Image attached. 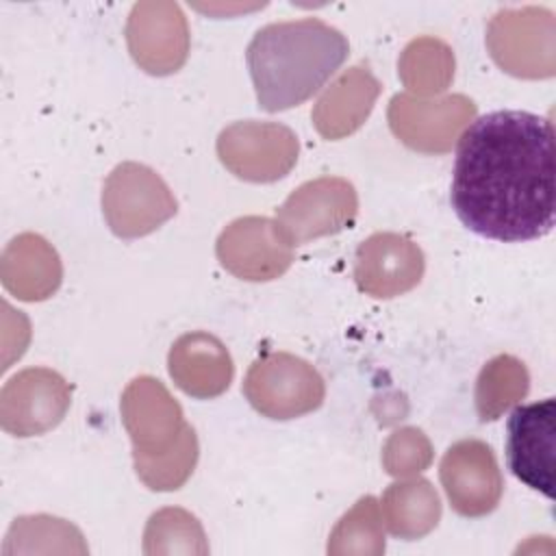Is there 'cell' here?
<instances>
[{"mask_svg":"<svg viewBox=\"0 0 556 556\" xmlns=\"http://www.w3.org/2000/svg\"><path fill=\"white\" fill-rule=\"evenodd\" d=\"M528 371L515 356L502 354L484 365L478 378L476 406L482 421L497 419L508 406L528 393Z\"/></svg>","mask_w":556,"mask_h":556,"instance_id":"cell-15","label":"cell"},{"mask_svg":"<svg viewBox=\"0 0 556 556\" xmlns=\"http://www.w3.org/2000/svg\"><path fill=\"white\" fill-rule=\"evenodd\" d=\"M243 389L252 406L271 419H291L308 413L324 397L319 374L291 354H269L256 361Z\"/></svg>","mask_w":556,"mask_h":556,"instance_id":"cell-4","label":"cell"},{"mask_svg":"<svg viewBox=\"0 0 556 556\" xmlns=\"http://www.w3.org/2000/svg\"><path fill=\"white\" fill-rule=\"evenodd\" d=\"M348 52L345 35L317 17L263 26L245 50L258 106L278 113L306 102L343 65Z\"/></svg>","mask_w":556,"mask_h":556,"instance_id":"cell-2","label":"cell"},{"mask_svg":"<svg viewBox=\"0 0 556 556\" xmlns=\"http://www.w3.org/2000/svg\"><path fill=\"white\" fill-rule=\"evenodd\" d=\"M378 89V80L367 70L352 67L319 100L315 109L317 130L328 139L356 130L371 111Z\"/></svg>","mask_w":556,"mask_h":556,"instance_id":"cell-13","label":"cell"},{"mask_svg":"<svg viewBox=\"0 0 556 556\" xmlns=\"http://www.w3.org/2000/svg\"><path fill=\"white\" fill-rule=\"evenodd\" d=\"M106 219L115 235L139 237L176 213V202L163 180L137 163L119 165L102 195Z\"/></svg>","mask_w":556,"mask_h":556,"instance_id":"cell-5","label":"cell"},{"mask_svg":"<svg viewBox=\"0 0 556 556\" xmlns=\"http://www.w3.org/2000/svg\"><path fill=\"white\" fill-rule=\"evenodd\" d=\"M450 202L471 232L504 241L554 228V128L528 111H493L458 139Z\"/></svg>","mask_w":556,"mask_h":556,"instance_id":"cell-1","label":"cell"},{"mask_svg":"<svg viewBox=\"0 0 556 556\" xmlns=\"http://www.w3.org/2000/svg\"><path fill=\"white\" fill-rule=\"evenodd\" d=\"M391 443H395L397 447L404 450L402 458L393 460L389 467L391 473L400 476V473H408V471H419L428 465L430 460V447H428V441L424 439V434L415 428H406L402 432H395L391 437Z\"/></svg>","mask_w":556,"mask_h":556,"instance_id":"cell-16","label":"cell"},{"mask_svg":"<svg viewBox=\"0 0 556 556\" xmlns=\"http://www.w3.org/2000/svg\"><path fill=\"white\" fill-rule=\"evenodd\" d=\"M224 165L245 180L282 178L298 159L293 132L276 124L243 122L222 132L217 143Z\"/></svg>","mask_w":556,"mask_h":556,"instance_id":"cell-6","label":"cell"},{"mask_svg":"<svg viewBox=\"0 0 556 556\" xmlns=\"http://www.w3.org/2000/svg\"><path fill=\"white\" fill-rule=\"evenodd\" d=\"M384 510L393 534L415 539L437 526L441 506L430 482L417 480L406 484H391L384 493Z\"/></svg>","mask_w":556,"mask_h":556,"instance_id":"cell-14","label":"cell"},{"mask_svg":"<svg viewBox=\"0 0 556 556\" xmlns=\"http://www.w3.org/2000/svg\"><path fill=\"white\" fill-rule=\"evenodd\" d=\"M169 374L195 397H211L230 384L232 365L224 345L204 332L185 334L169 352Z\"/></svg>","mask_w":556,"mask_h":556,"instance_id":"cell-12","label":"cell"},{"mask_svg":"<svg viewBox=\"0 0 556 556\" xmlns=\"http://www.w3.org/2000/svg\"><path fill=\"white\" fill-rule=\"evenodd\" d=\"M421 271V250L400 235H374L356 252V282L376 298L408 291L419 282Z\"/></svg>","mask_w":556,"mask_h":556,"instance_id":"cell-10","label":"cell"},{"mask_svg":"<svg viewBox=\"0 0 556 556\" xmlns=\"http://www.w3.org/2000/svg\"><path fill=\"white\" fill-rule=\"evenodd\" d=\"M222 263L245 280H269L282 274L291 254L269 219L245 217L235 222L217 243Z\"/></svg>","mask_w":556,"mask_h":556,"instance_id":"cell-11","label":"cell"},{"mask_svg":"<svg viewBox=\"0 0 556 556\" xmlns=\"http://www.w3.org/2000/svg\"><path fill=\"white\" fill-rule=\"evenodd\" d=\"M356 215L354 187L341 178H319L302 185L278 208V226L293 243L332 235Z\"/></svg>","mask_w":556,"mask_h":556,"instance_id":"cell-7","label":"cell"},{"mask_svg":"<svg viewBox=\"0 0 556 556\" xmlns=\"http://www.w3.org/2000/svg\"><path fill=\"white\" fill-rule=\"evenodd\" d=\"M554 13L528 7L500 13L491 22L489 46L493 59L510 74L523 46V78H549L554 76Z\"/></svg>","mask_w":556,"mask_h":556,"instance_id":"cell-8","label":"cell"},{"mask_svg":"<svg viewBox=\"0 0 556 556\" xmlns=\"http://www.w3.org/2000/svg\"><path fill=\"white\" fill-rule=\"evenodd\" d=\"M441 482L452 508L465 517L491 513L502 495L493 450L476 439L454 443L441 460Z\"/></svg>","mask_w":556,"mask_h":556,"instance_id":"cell-9","label":"cell"},{"mask_svg":"<svg viewBox=\"0 0 556 556\" xmlns=\"http://www.w3.org/2000/svg\"><path fill=\"white\" fill-rule=\"evenodd\" d=\"M556 402L517 406L506 421V463L517 480L554 500Z\"/></svg>","mask_w":556,"mask_h":556,"instance_id":"cell-3","label":"cell"}]
</instances>
